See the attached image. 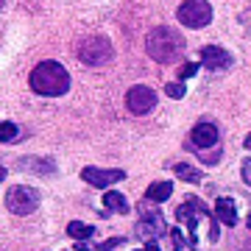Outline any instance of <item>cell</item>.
Masks as SVG:
<instances>
[{"label":"cell","mask_w":251,"mask_h":251,"mask_svg":"<svg viewBox=\"0 0 251 251\" xmlns=\"http://www.w3.org/2000/svg\"><path fill=\"white\" fill-rule=\"evenodd\" d=\"M39 206V193L34 187H25V184H17L6 193V209L14 212V215H31Z\"/></svg>","instance_id":"4"},{"label":"cell","mask_w":251,"mask_h":251,"mask_svg":"<svg viewBox=\"0 0 251 251\" xmlns=\"http://www.w3.org/2000/svg\"><path fill=\"white\" fill-rule=\"evenodd\" d=\"M246 148H249V151H251V134L246 137Z\"/></svg>","instance_id":"24"},{"label":"cell","mask_w":251,"mask_h":251,"mask_svg":"<svg viewBox=\"0 0 251 251\" xmlns=\"http://www.w3.org/2000/svg\"><path fill=\"white\" fill-rule=\"evenodd\" d=\"M103 204H106V209H112L117 215H126L128 212V201H126L123 193H106L103 196Z\"/></svg>","instance_id":"15"},{"label":"cell","mask_w":251,"mask_h":251,"mask_svg":"<svg viewBox=\"0 0 251 251\" xmlns=\"http://www.w3.org/2000/svg\"><path fill=\"white\" fill-rule=\"evenodd\" d=\"M201 62H204V67H209V70H224V67L232 64V56L218 45H204L201 48Z\"/></svg>","instance_id":"11"},{"label":"cell","mask_w":251,"mask_h":251,"mask_svg":"<svg viewBox=\"0 0 251 251\" xmlns=\"http://www.w3.org/2000/svg\"><path fill=\"white\" fill-rule=\"evenodd\" d=\"M171 237H173V251H196L193 249V243L181 237L179 229H171Z\"/></svg>","instance_id":"19"},{"label":"cell","mask_w":251,"mask_h":251,"mask_svg":"<svg viewBox=\"0 0 251 251\" xmlns=\"http://www.w3.org/2000/svg\"><path fill=\"white\" fill-rule=\"evenodd\" d=\"M28 84H31V90L36 95L56 98V95H64L70 90V73L59 62H39L28 75Z\"/></svg>","instance_id":"1"},{"label":"cell","mask_w":251,"mask_h":251,"mask_svg":"<svg viewBox=\"0 0 251 251\" xmlns=\"http://www.w3.org/2000/svg\"><path fill=\"white\" fill-rule=\"evenodd\" d=\"M123 237H109V240H103V243H98V246H90V243H78L75 249L78 251H115L117 246H123Z\"/></svg>","instance_id":"16"},{"label":"cell","mask_w":251,"mask_h":251,"mask_svg":"<svg viewBox=\"0 0 251 251\" xmlns=\"http://www.w3.org/2000/svg\"><path fill=\"white\" fill-rule=\"evenodd\" d=\"M193 145L196 148H215L218 140H221V131H218V126L215 123H196V128H193Z\"/></svg>","instance_id":"10"},{"label":"cell","mask_w":251,"mask_h":251,"mask_svg":"<svg viewBox=\"0 0 251 251\" xmlns=\"http://www.w3.org/2000/svg\"><path fill=\"white\" fill-rule=\"evenodd\" d=\"M176 176H179L181 181H190V184H198V181H201V173H198L196 168L184 165V162H181V165H176Z\"/></svg>","instance_id":"17"},{"label":"cell","mask_w":251,"mask_h":251,"mask_svg":"<svg viewBox=\"0 0 251 251\" xmlns=\"http://www.w3.org/2000/svg\"><path fill=\"white\" fill-rule=\"evenodd\" d=\"M140 251H159V246L156 243H145V249H140Z\"/></svg>","instance_id":"23"},{"label":"cell","mask_w":251,"mask_h":251,"mask_svg":"<svg viewBox=\"0 0 251 251\" xmlns=\"http://www.w3.org/2000/svg\"><path fill=\"white\" fill-rule=\"evenodd\" d=\"M176 218L187 224L190 243H198V221H201V218H209V209H206L204 201H198L196 196H187V201L176 209Z\"/></svg>","instance_id":"6"},{"label":"cell","mask_w":251,"mask_h":251,"mask_svg":"<svg viewBox=\"0 0 251 251\" xmlns=\"http://www.w3.org/2000/svg\"><path fill=\"white\" fill-rule=\"evenodd\" d=\"M179 20L187 28H206L212 23V6L206 0H184L179 6Z\"/></svg>","instance_id":"5"},{"label":"cell","mask_w":251,"mask_h":251,"mask_svg":"<svg viewBox=\"0 0 251 251\" xmlns=\"http://www.w3.org/2000/svg\"><path fill=\"white\" fill-rule=\"evenodd\" d=\"M249 232H251V218H249Z\"/></svg>","instance_id":"25"},{"label":"cell","mask_w":251,"mask_h":251,"mask_svg":"<svg viewBox=\"0 0 251 251\" xmlns=\"http://www.w3.org/2000/svg\"><path fill=\"white\" fill-rule=\"evenodd\" d=\"M17 137H20L17 123H11V120H6V123L0 126V140H3V143H14Z\"/></svg>","instance_id":"18"},{"label":"cell","mask_w":251,"mask_h":251,"mask_svg":"<svg viewBox=\"0 0 251 251\" xmlns=\"http://www.w3.org/2000/svg\"><path fill=\"white\" fill-rule=\"evenodd\" d=\"M165 92L171 95V98H184V87H181V81H173V84H165Z\"/></svg>","instance_id":"20"},{"label":"cell","mask_w":251,"mask_h":251,"mask_svg":"<svg viewBox=\"0 0 251 251\" xmlns=\"http://www.w3.org/2000/svg\"><path fill=\"white\" fill-rule=\"evenodd\" d=\"M145 50H148V56H151L153 62L171 64L181 56L184 39L179 36V31H173L168 25H159V28H153V31H148V36H145Z\"/></svg>","instance_id":"2"},{"label":"cell","mask_w":251,"mask_h":251,"mask_svg":"<svg viewBox=\"0 0 251 251\" xmlns=\"http://www.w3.org/2000/svg\"><path fill=\"white\" fill-rule=\"evenodd\" d=\"M173 193V181H153L151 187L145 190V201H151V204H162V201H168Z\"/></svg>","instance_id":"13"},{"label":"cell","mask_w":251,"mask_h":251,"mask_svg":"<svg viewBox=\"0 0 251 251\" xmlns=\"http://www.w3.org/2000/svg\"><path fill=\"white\" fill-rule=\"evenodd\" d=\"M67 234H70L75 243H87L92 234H95V226L81 224V221H70V224H67Z\"/></svg>","instance_id":"14"},{"label":"cell","mask_w":251,"mask_h":251,"mask_svg":"<svg viewBox=\"0 0 251 251\" xmlns=\"http://www.w3.org/2000/svg\"><path fill=\"white\" fill-rule=\"evenodd\" d=\"M140 212H143V221H140V224H137V234H143L145 240L148 243H153L156 240V237H159L162 232H165V224H162V215L159 212H156V215H153V212H148V204H143L140 206Z\"/></svg>","instance_id":"9"},{"label":"cell","mask_w":251,"mask_h":251,"mask_svg":"<svg viewBox=\"0 0 251 251\" xmlns=\"http://www.w3.org/2000/svg\"><path fill=\"white\" fill-rule=\"evenodd\" d=\"M240 173H243V181H246V184L251 187V159H246V162H243Z\"/></svg>","instance_id":"22"},{"label":"cell","mask_w":251,"mask_h":251,"mask_svg":"<svg viewBox=\"0 0 251 251\" xmlns=\"http://www.w3.org/2000/svg\"><path fill=\"white\" fill-rule=\"evenodd\" d=\"M215 215H218V224H224V226H234L237 224V206H234L232 198H218V204H215Z\"/></svg>","instance_id":"12"},{"label":"cell","mask_w":251,"mask_h":251,"mask_svg":"<svg viewBox=\"0 0 251 251\" xmlns=\"http://www.w3.org/2000/svg\"><path fill=\"white\" fill-rule=\"evenodd\" d=\"M126 106H128V112L137 117L148 115L153 106H156V92L151 90V87H145V84H137V87H131V90L126 92Z\"/></svg>","instance_id":"7"},{"label":"cell","mask_w":251,"mask_h":251,"mask_svg":"<svg viewBox=\"0 0 251 251\" xmlns=\"http://www.w3.org/2000/svg\"><path fill=\"white\" fill-rule=\"evenodd\" d=\"M112 56H115V48L106 36H90L78 45V59L90 67H100V64L112 62Z\"/></svg>","instance_id":"3"},{"label":"cell","mask_w":251,"mask_h":251,"mask_svg":"<svg viewBox=\"0 0 251 251\" xmlns=\"http://www.w3.org/2000/svg\"><path fill=\"white\" fill-rule=\"evenodd\" d=\"M81 179L92 187H112V184L126 179V171H120V168H84Z\"/></svg>","instance_id":"8"},{"label":"cell","mask_w":251,"mask_h":251,"mask_svg":"<svg viewBox=\"0 0 251 251\" xmlns=\"http://www.w3.org/2000/svg\"><path fill=\"white\" fill-rule=\"evenodd\" d=\"M198 67H201V64H196V62H187L184 67H179V81L190 78V75H196V73H198Z\"/></svg>","instance_id":"21"}]
</instances>
